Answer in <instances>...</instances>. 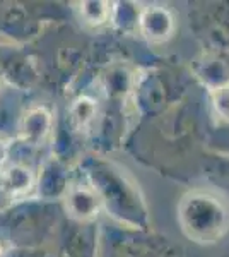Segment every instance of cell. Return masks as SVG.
Wrapping results in <instances>:
<instances>
[{
  "label": "cell",
  "mask_w": 229,
  "mask_h": 257,
  "mask_svg": "<svg viewBox=\"0 0 229 257\" xmlns=\"http://www.w3.org/2000/svg\"><path fill=\"white\" fill-rule=\"evenodd\" d=\"M181 221L186 233L198 242H212L222 235L227 214L222 204L210 196H190L183 201Z\"/></svg>",
  "instance_id": "cell-1"
},
{
  "label": "cell",
  "mask_w": 229,
  "mask_h": 257,
  "mask_svg": "<svg viewBox=\"0 0 229 257\" xmlns=\"http://www.w3.org/2000/svg\"><path fill=\"white\" fill-rule=\"evenodd\" d=\"M142 30L151 40H162L171 31V18L162 9H147L142 16Z\"/></svg>",
  "instance_id": "cell-2"
},
{
  "label": "cell",
  "mask_w": 229,
  "mask_h": 257,
  "mask_svg": "<svg viewBox=\"0 0 229 257\" xmlns=\"http://www.w3.org/2000/svg\"><path fill=\"white\" fill-rule=\"evenodd\" d=\"M50 127V117L47 111L35 110L26 117V125H24L23 132L31 143H40L41 139L47 136Z\"/></svg>",
  "instance_id": "cell-3"
},
{
  "label": "cell",
  "mask_w": 229,
  "mask_h": 257,
  "mask_svg": "<svg viewBox=\"0 0 229 257\" xmlns=\"http://www.w3.org/2000/svg\"><path fill=\"white\" fill-rule=\"evenodd\" d=\"M4 182H6L4 185H6L7 189H11L14 194L29 189V175L26 170H23V168L9 170V173L4 177Z\"/></svg>",
  "instance_id": "cell-4"
}]
</instances>
